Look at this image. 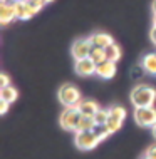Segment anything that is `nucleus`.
Here are the masks:
<instances>
[{"mask_svg": "<svg viewBox=\"0 0 156 159\" xmlns=\"http://www.w3.org/2000/svg\"><path fill=\"white\" fill-rule=\"evenodd\" d=\"M7 85H10V77H8V74H5V72H2V74H0V89L7 87Z\"/></svg>", "mask_w": 156, "mask_h": 159, "instance_id": "nucleus-22", "label": "nucleus"}, {"mask_svg": "<svg viewBox=\"0 0 156 159\" xmlns=\"http://www.w3.org/2000/svg\"><path fill=\"white\" fill-rule=\"evenodd\" d=\"M121 47L118 44H111L109 47H106V61L111 62H118L121 59Z\"/></svg>", "mask_w": 156, "mask_h": 159, "instance_id": "nucleus-16", "label": "nucleus"}, {"mask_svg": "<svg viewBox=\"0 0 156 159\" xmlns=\"http://www.w3.org/2000/svg\"><path fill=\"white\" fill-rule=\"evenodd\" d=\"M144 154H148L149 157L156 159V144H154V146H151V148H148V151H146Z\"/></svg>", "mask_w": 156, "mask_h": 159, "instance_id": "nucleus-24", "label": "nucleus"}, {"mask_svg": "<svg viewBox=\"0 0 156 159\" xmlns=\"http://www.w3.org/2000/svg\"><path fill=\"white\" fill-rule=\"evenodd\" d=\"M139 159H153V157H149V156H148V154H143V156H141Z\"/></svg>", "mask_w": 156, "mask_h": 159, "instance_id": "nucleus-29", "label": "nucleus"}, {"mask_svg": "<svg viewBox=\"0 0 156 159\" xmlns=\"http://www.w3.org/2000/svg\"><path fill=\"white\" fill-rule=\"evenodd\" d=\"M42 2H44L45 5H47V3H52V2H54V0H42Z\"/></svg>", "mask_w": 156, "mask_h": 159, "instance_id": "nucleus-31", "label": "nucleus"}, {"mask_svg": "<svg viewBox=\"0 0 156 159\" xmlns=\"http://www.w3.org/2000/svg\"><path fill=\"white\" fill-rule=\"evenodd\" d=\"M149 39H151V42L156 45V27H153V29L149 30Z\"/></svg>", "mask_w": 156, "mask_h": 159, "instance_id": "nucleus-25", "label": "nucleus"}, {"mask_svg": "<svg viewBox=\"0 0 156 159\" xmlns=\"http://www.w3.org/2000/svg\"><path fill=\"white\" fill-rule=\"evenodd\" d=\"M94 121H96L97 127L106 126V122L109 121V109H102V107H101V109L94 114Z\"/></svg>", "mask_w": 156, "mask_h": 159, "instance_id": "nucleus-19", "label": "nucleus"}, {"mask_svg": "<svg viewBox=\"0 0 156 159\" xmlns=\"http://www.w3.org/2000/svg\"><path fill=\"white\" fill-rule=\"evenodd\" d=\"M89 59H91L94 64H96V66L102 64L104 61H106V49H101V47H92Z\"/></svg>", "mask_w": 156, "mask_h": 159, "instance_id": "nucleus-17", "label": "nucleus"}, {"mask_svg": "<svg viewBox=\"0 0 156 159\" xmlns=\"http://www.w3.org/2000/svg\"><path fill=\"white\" fill-rule=\"evenodd\" d=\"M14 8H15L17 20H29L37 14V12L34 10V7L29 3V0H19L14 5Z\"/></svg>", "mask_w": 156, "mask_h": 159, "instance_id": "nucleus-8", "label": "nucleus"}, {"mask_svg": "<svg viewBox=\"0 0 156 159\" xmlns=\"http://www.w3.org/2000/svg\"><path fill=\"white\" fill-rule=\"evenodd\" d=\"M134 122L139 127H153L156 124V107H136L134 109Z\"/></svg>", "mask_w": 156, "mask_h": 159, "instance_id": "nucleus-5", "label": "nucleus"}, {"mask_svg": "<svg viewBox=\"0 0 156 159\" xmlns=\"http://www.w3.org/2000/svg\"><path fill=\"white\" fill-rule=\"evenodd\" d=\"M139 67L146 74L149 75H156V52H149V54H144L139 61Z\"/></svg>", "mask_w": 156, "mask_h": 159, "instance_id": "nucleus-11", "label": "nucleus"}, {"mask_svg": "<svg viewBox=\"0 0 156 159\" xmlns=\"http://www.w3.org/2000/svg\"><path fill=\"white\" fill-rule=\"evenodd\" d=\"M153 27H156V14H153Z\"/></svg>", "mask_w": 156, "mask_h": 159, "instance_id": "nucleus-30", "label": "nucleus"}, {"mask_svg": "<svg viewBox=\"0 0 156 159\" xmlns=\"http://www.w3.org/2000/svg\"><path fill=\"white\" fill-rule=\"evenodd\" d=\"M151 134H153V137H154V139H156V124H154L153 127H151Z\"/></svg>", "mask_w": 156, "mask_h": 159, "instance_id": "nucleus-28", "label": "nucleus"}, {"mask_svg": "<svg viewBox=\"0 0 156 159\" xmlns=\"http://www.w3.org/2000/svg\"><path fill=\"white\" fill-rule=\"evenodd\" d=\"M17 2L19 0H0V3H3V5H15Z\"/></svg>", "mask_w": 156, "mask_h": 159, "instance_id": "nucleus-26", "label": "nucleus"}, {"mask_svg": "<svg viewBox=\"0 0 156 159\" xmlns=\"http://www.w3.org/2000/svg\"><path fill=\"white\" fill-rule=\"evenodd\" d=\"M96 127H97V124H96V121H94L92 116H81L77 131H92V129H96Z\"/></svg>", "mask_w": 156, "mask_h": 159, "instance_id": "nucleus-15", "label": "nucleus"}, {"mask_svg": "<svg viewBox=\"0 0 156 159\" xmlns=\"http://www.w3.org/2000/svg\"><path fill=\"white\" fill-rule=\"evenodd\" d=\"M29 3H30V5L34 7V10H35L37 14H39V12H40V10H42V8H44V7H45V3L42 2V0H29Z\"/></svg>", "mask_w": 156, "mask_h": 159, "instance_id": "nucleus-21", "label": "nucleus"}, {"mask_svg": "<svg viewBox=\"0 0 156 159\" xmlns=\"http://www.w3.org/2000/svg\"><path fill=\"white\" fill-rule=\"evenodd\" d=\"M131 104L136 107H151L156 102V89L149 84H138L131 91Z\"/></svg>", "mask_w": 156, "mask_h": 159, "instance_id": "nucleus-1", "label": "nucleus"}, {"mask_svg": "<svg viewBox=\"0 0 156 159\" xmlns=\"http://www.w3.org/2000/svg\"><path fill=\"white\" fill-rule=\"evenodd\" d=\"M151 10H153V14H156V0H153V3H151Z\"/></svg>", "mask_w": 156, "mask_h": 159, "instance_id": "nucleus-27", "label": "nucleus"}, {"mask_svg": "<svg viewBox=\"0 0 156 159\" xmlns=\"http://www.w3.org/2000/svg\"><path fill=\"white\" fill-rule=\"evenodd\" d=\"M109 116L111 117L119 119V121H124L126 116H128V111L124 109L123 106H112V107H109Z\"/></svg>", "mask_w": 156, "mask_h": 159, "instance_id": "nucleus-20", "label": "nucleus"}, {"mask_svg": "<svg viewBox=\"0 0 156 159\" xmlns=\"http://www.w3.org/2000/svg\"><path fill=\"white\" fill-rule=\"evenodd\" d=\"M57 99H59V102L64 107H77L79 102L82 101V94H81L77 85L67 82V84H62L59 87Z\"/></svg>", "mask_w": 156, "mask_h": 159, "instance_id": "nucleus-2", "label": "nucleus"}, {"mask_svg": "<svg viewBox=\"0 0 156 159\" xmlns=\"http://www.w3.org/2000/svg\"><path fill=\"white\" fill-rule=\"evenodd\" d=\"M77 109H79V112L82 116H92L97 112L101 107H99V104L96 101H92V99H82V101L79 102V106H77Z\"/></svg>", "mask_w": 156, "mask_h": 159, "instance_id": "nucleus-12", "label": "nucleus"}, {"mask_svg": "<svg viewBox=\"0 0 156 159\" xmlns=\"http://www.w3.org/2000/svg\"><path fill=\"white\" fill-rule=\"evenodd\" d=\"M17 99H19V91H17L14 85H7V87L0 89V101H5L8 104H12Z\"/></svg>", "mask_w": 156, "mask_h": 159, "instance_id": "nucleus-14", "label": "nucleus"}, {"mask_svg": "<svg viewBox=\"0 0 156 159\" xmlns=\"http://www.w3.org/2000/svg\"><path fill=\"white\" fill-rule=\"evenodd\" d=\"M81 112L77 107H66L62 111L59 117V124L64 131H69V132H76L77 131V126H79V121H81Z\"/></svg>", "mask_w": 156, "mask_h": 159, "instance_id": "nucleus-4", "label": "nucleus"}, {"mask_svg": "<svg viewBox=\"0 0 156 159\" xmlns=\"http://www.w3.org/2000/svg\"><path fill=\"white\" fill-rule=\"evenodd\" d=\"M14 20H17L14 5H3V3H0V24L5 27V25L14 22Z\"/></svg>", "mask_w": 156, "mask_h": 159, "instance_id": "nucleus-13", "label": "nucleus"}, {"mask_svg": "<svg viewBox=\"0 0 156 159\" xmlns=\"http://www.w3.org/2000/svg\"><path fill=\"white\" fill-rule=\"evenodd\" d=\"M123 122L124 121H119V119H116V117H111L109 116V121L106 122V126H101V127H104L106 129V132L107 134H114V132H118L121 127H123Z\"/></svg>", "mask_w": 156, "mask_h": 159, "instance_id": "nucleus-18", "label": "nucleus"}, {"mask_svg": "<svg viewBox=\"0 0 156 159\" xmlns=\"http://www.w3.org/2000/svg\"><path fill=\"white\" fill-rule=\"evenodd\" d=\"M91 40L92 47H101V49H106L111 44H114V39H112L107 32H94L87 37Z\"/></svg>", "mask_w": 156, "mask_h": 159, "instance_id": "nucleus-9", "label": "nucleus"}, {"mask_svg": "<svg viewBox=\"0 0 156 159\" xmlns=\"http://www.w3.org/2000/svg\"><path fill=\"white\" fill-rule=\"evenodd\" d=\"M101 136L97 134L96 129H92V131H77L74 132V144L77 149H81V151H91V149H94L96 146L101 143Z\"/></svg>", "mask_w": 156, "mask_h": 159, "instance_id": "nucleus-3", "label": "nucleus"}, {"mask_svg": "<svg viewBox=\"0 0 156 159\" xmlns=\"http://www.w3.org/2000/svg\"><path fill=\"white\" fill-rule=\"evenodd\" d=\"M96 69L97 66L94 64L91 59H81V61H76L74 62V70H76V74L77 75H81V77H91V75H94L96 74Z\"/></svg>", "mask_w": 156, "mask_h": 159, "instance_id": "nucleus-7", "label": "nucleus"}, {"mask_svg": "<svg viewBox=\"0 0 156 159\" xmlns=\"http://www.w3.org/2000/svg\"><path fill=\"white\" fill-rule=\"evenodd\" d=\"M92 50V44L89 39H77L71 45V54L74 61H81V59H87Z\"/></svg>", "mask_w": 156, "mask_h": 159, "instance_id": "nucleus-6", "label": "nucleus"}, {"mask_svg": "<svg viewBox=\"0 0 156 159\" xmlns=\"http://www.w3.org/2000/svg\"><path fill=\"white\" fill-rule=\"evenodd\" d=\"M8 102H5V101H0V114H7V111H8Z\"/></svg>", "mask_w": 156, "mask_h": 159, "instance_id": "nucleus-23", "label": "nucleus"}, {"mask_svg": "<svg viewBox=\"0 0 156 159\" xmlns=\"http://www.w3.org/2000/svg\"><path fill=\"white\" fill-rule=\"evenodd\" d=\"M118 72V67H116V62H111V61H104L102 64H99L97 69H96V75L101 77V79L107 80V79H112Z\"/></svg>", "mask_w": 156, "mask_h": 159, "instance_id": "nucleus-10", "label": "nucleus"}]
</instances>
